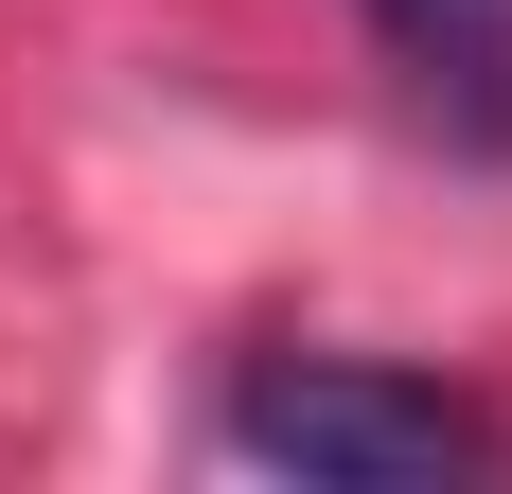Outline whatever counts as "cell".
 <instances>
[{
    "label": "cell",
    "instance_id": "cell-1",
    "mask_svg": "<svg viewBox=\"0 0 512 494\" xmlns=\"http://www.w3.org/2000/svg\"><path fill=\"white\" fill-rule=\"evenodd\" d=\"M230 459H265V477L301 494H442V477H495V406L424 389V371H371V353H248L230 371Z\"/></svg>",
    "mask_w": 512,
    "mask_h": 494
},
{
    "label": "cell",
    "instance_id": "cell-2",
    "mask_svg": "<svg viewBox=\"0 0 512 494\" xmlns=\"http://www.w3.org/2000/svg\"><path fill=\"white\" fill-rule=\"evenodd\" d=\"M371 53H389V89L442 124L460 159L512 177V0H354Z\"/></svg>",
    "mask_w": 512,
    "mask_h": 494
}]
</instances>
